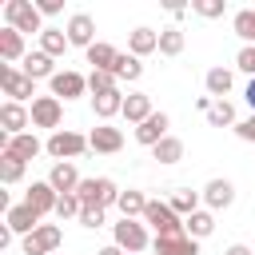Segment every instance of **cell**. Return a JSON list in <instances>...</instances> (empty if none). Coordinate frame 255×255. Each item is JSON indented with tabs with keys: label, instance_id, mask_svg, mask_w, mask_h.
Segmentation results:
<instances>
[{
	"label": "cell",
	"instance_id": "cell-9",
	"mask_svg": "<svg viewBox=\"0 0 255 255\" xmlns=\"http://www.w3.org/2000/svg\"><path fill=\"white\" fill-rule=\"evenodd\" d=\"M48 84H52V96L56 100H80L88 92V76H80V72H56Z\"/></svg>",
	"mask_w": 255,
	"mask_h": 255
},
{
	"label": "cell",
	"instance_id": "cell-31",
	"mask_svg": "<svg viewBox=\"0 0 255 255\" xmlns=\"http://www.w3.org/2000/svg\"><path fill=\"white\" fill-rule=\"evenodd\" d=\"M151 159H159V163H179V159H183V139H175V135L159 139V143L151 147Z\"/></svg>",
	"mask_w": 255,
	"mask_h": 255
},
{
	"label": "cell",
	"instance_id": "cell-27",
	"mask_svg": "<svg viewBox=\"0 0 255 255\" xmlns=\"http://www.w3.org/2000/svg\"><path fill=\"white\" fill-rule=\"evenodd\" d=\"M116 80H124V84H135L139 76H143V64H139V56H131V52H120V60H116Z\"/></svg>",
	"mask_w": 255,
	"mask_h": 255
},
{
	"label": "cell",
	"instance_id": "cell-33",
	"mask_svg": "<svg viewBox=\"0 0 255 255\" xmlns=\"http://www.w3.org/2000/svg\"><path fill=\"white\" fill-rule=\"evenodd\" d=\"M24 167H28V163H24L20 155L0 151V179H4V183H20V179H24Z\"/></svg>",
	"mask_w": 255,
	"mask_h": 255
},
{
	"label": "cell",
	"instance_id": "cell-3",
	"mask_svg": "<svg viewBox=\"0 0 255 255\" xmlns=\"http://www.w3.org/2000/svg\"><path fill=\"white\" fill-rule=\"evenodd\" d=\"M76 195H80L84 207H112V203H120V187H116L108 175H92V179H84Z\"/></svg>",
	"mask_w": 255,
	"mask_h": 255
},
{
	"label": "cell",
	"instance_id": "cell-4",
	"mask_svg": "<svg viewBox=\"0 0 255 255\" xmlns=\"http://www.w3.org/2000/svg\"><path fill=\"white\" fill-rule=\"evenodd\" d=\"M60 243H64V231H60L56 223H40L32 235H24L20 251H24V255H56Z\"/></svg>",
	"mask_w": 255,
	"mask_h": 255
},
{
	"label": "cell",
	"instance_id": "cell-21",
	"mask_svg": "<svg viewBox=\"0 0 255 255\" xmlns=\"http://www.w3.org/2000/svg\"><path fill=\"white\" fill-rule=\"evenodd\" d=\"M120 116H124L128 124H135V128H139V124L151 116V100H147V92H131V96L124 100V112H120Z\"/></svg>",
	"mask_w": 255,
	"mask_h": 255
},
{
	"label": "cell",
	"instance_id": "cell-40",
	"mask_svg": "<svg viewBox=\"0 0 255 255\" xmlns=\"http://www.w3.org/2000/svg\"><path fill=\"white\" fill-rule=\"evenodd\" d=\"M235 68H239V72H247V76L255 80V44H243V52L235 56Z\"/></svg>",
	"mask_w": 255,
	"mask_h": 255
},
{
	"label": "cell",
	"instance_id": "cell-38",
	"mask_svg": "<svg viewBox=\"0 0 255 255\" xmlns=\"http://www.w3.org/2000/svg\"><path fill=\"white\" fill-rule=\"evenodd\" d=\"M80 211H84V203H80L76 191H72V195H60V203H56V219H80Z\"/></svg>",
	"mask_w": 255,
	"mask_h": 255
},
{
	"label": "cell",
	"instance_id": "cell-44",
	"mask_svg": "<svg viewBox=\"0 0 255 255\" xmlns=\"http://www.w3.org/2000/svg\"><path fill=\"white\" fill-rule=\"evenodd\" d=\"M223 255H255V251H251V247H247V243H231V247H227V251H223Z\"/></svg>",
	"mask_w": 255,
	"mask_h": 255
},
{
	"label": "cell",
	"instance_id": "cell-39",
	"mask_svg": "<svg viewBox=\"0 0 255 255\" xmlns=\"http://www.w3.org/2000/svg\"><path fill=\"white\" fill-rule=\"evenodd\" d=\"M223 8H227V0H191V12H195V16H203V20L223 16Z\"/></svg>",
	"mask_w": 255,
	"mask_h": 255
},
{
	"label": "cell",
	"instance_id": "cell-42",
	"mask_svg": "<svg viewBox=\"0 0 255 255\" xmlns=\"http://www.w3.org/2000/svg\"><path fill=\"white\" fill-rule=\"evenodd\" d=\"M235 135H239V139H247V143H255V112H251L247 120H239V124H235Z\"/></svg>",
	"mask_w": 255,
	"mask_h": 255
},
{
	"label": "cell",
	"instance_id": "cell-41",
	"mask_svg": "<svg viewBox=\"0 0 255 255\" xmlns=\"http://www.w3.org/2000/svg\"><path fill=\"white\" fill-rule=\"evenodd\" d=\"M80 223L84 227H104V207H84L80 211Z\"/></svg>",
	"mask_w": 255,
	"mask_h": 255
},
{
	"label": "cell",
	"instance_id": "cell-29",
	"mask_svg": "<svg viewBox=\"0 0 255 255\" xmlns=\"http://www.w3.org/2000/svg\"><path fill=\"white\" fill-rule=\"evenodd\" d=\"M183 231H187L191 239H207V235L215 231V215H211V211H195V215L183 219Z\"/></svg>",
	"mask_w": 255,
	"mask_h": 255
},
{
	"label": "cell",
	"instance_id": "cell-13",
	"mask_svg": "<svg viewBox=\"0 0 255 255\" xmlns=\"http://www.w3.org/2000/svg\"><path fill=\"white\" fill-rule=\"evenodd\" d=\"M151 251L155 255H199V239H191V235H155Z\"/></svg>",
	"mask_w": 255,
	"mask_h": 255
},
{
	"label": "cell",
	"instance_id": "cell-1",
	"mask_svg": "<svg viewBox=\"0 0 255 255\" xmlns=\"http://www.w3.org/2000/svg\"><path fill=\"white\" fill-rule=\"evenodd\" d=\"M92 143H88V135H80V131H68V128H60V131H52L48 135V143H44V151L56 159V163H72L76 155H84Z\"/></svg>",
	"mask_w": 255,
	"mask_h": 255
},
{
	"label": "cell",
	"instance_id": "cell-48",
	"mask_svg": "<svg viewBox=\"0 0 255 255\" xmlns=\"http://www.w3.org/2000/svg\"><path fill=\"white\" fill-rule=\"evenodd\" d=\"M56 255H60V251H56Z\"/></svg>",
	"mask_w": 255,
	"mask_h": 255
},
{
	"label": "cell",
	"instance_id": "cell-35",
	"mask_svg": "<svg viewBox=\"0 0 255 255\" xmlns=\"http://www.w3.org/2000/svg\"><path fill=\"white\" fill-rule=\"evenodd\" d=\"M116 88H120L116 72H88V92L92 96H104V92H116Z\"/></svg>",
	"mask_w": 255,
	"mask_h": 255
},
{
	"label": "cell",
	"instance_id": "cell-11",
	"mask_svg": "<svg viewBox=\"0 0 255 255\" xmlns=\"http://www.w3.org/2000/svg\"><path fill=\"white\" fill-rule=\"evenodd\" d=\"M64 32H68V44H72V48H84V52H88V48L96 44V40H92V36H96V20H92L88 12H76Z\"/></svg>",
	"mask_w": 255,
	"mask_h": 255
},
{
	"label": "cell",
	"instance_id": "cell-2",
	"mask_svg": "<svg viewBox=\"0 0 255 255\" xmlns=\"http://www.w3.org/2000/svg\"><path fill=\"white\" fill-rule=\"evenodd\" d=\"M4 20H8V28H16L20 36H24V32H44V16H40V8H36L32 0H8V4H4Z\"/></svg>",
	"mask_w": 255,
	"mask_h": 255
},
{
	"label": "cell",
	"instance_id": "cell-32",
	"mask_svg": "<svg viewBox=\"0 0 255 255\" xmlns=\"http://www.w3.org/2000/svg\"><path fill=\"white\" fill-rule=\"evenodd\" d=\"M171 211H175L179 219L195 215V211H199V191H191V187H179V191L171 195Z\"/></svg>",
	"mask_w": 255,
	"mask_h": 255
},
{
	"label": "cell",
	"instance_id": "cell-46",
	"mask_svg": "<svg viewBox=\"0 0 255 255\" xmlns=\"http://www.w3.org/2000/svg\"><path fill=\"white\" fill-rule=\"evenodd\" d=\"M96 255H128V251H120V247H116V243H112V247H100V251H96Z\"/></svg>",
	"mask_w": 255,
	"mask_h": 255
},
{
	"label": "cell",
	"instance_id": "cell-23",
	"mask_svg": "<svg viewBox=\"0 0 255 255\" xmlns=\"http://www.w3.org/2000/svg\"><path fill=\"white\" fill-rule=\"evenodd\" d=\"M20 72H24L28 80H52V76H56V68H52V56H44V52H28Z\"/></svg>",
	"mask_w": 255,
	"mask_h": 255
},
{
	"label": "cell",
	"instance_id": "cell-5",
	"mask_svg": "<svg viewBox=\"0 0 255 255\" xmlns=\"http://www.w3.org/2000/svg\"><path fill=\"white\" fill-rule=\"evenodd\" d=\"M143 223H151V227H155V235H187V231H183V219L171 211V203H159V199H151V203H147Z\"/></svg>",
	"mask_w": 255,
	"mask_h": 255
},
{
	"label": "cell",
	"instance_id": "cell-22",
	"mask_svg": "<svg viewBox=\"0 0 255 255\" xmlns=\"http://www.w3.org/2000/svg\"><path fill=\"white\" fill-rule=\"evenodd\" d=\"M116 60H120V52H116L112 44H104V40H96V44L88 48V64H92V72H112Z\"/></svg>",
	"mask_w": 255,
	"mask_h": 255
},
{
	"label": "cell",
	"instance_id": "cell-10",
	"mask_svg": "<svg viewBox=\"0 0 255 255\" xmlns=\"http://www.w3.org/2000/svg\"><path fill=\"white\" fill-rule=\"evenodd\" d=\"M167 128H171V120H167V112H151L139 128H135V143H143V147H155L159 139H167Z\"/></svg>",
	"mask_w": 255,
	"mask_h": 255
},
{
	"label": "cell",
	"instance_id": "cell-16",
	"mask_svg": "<svg viewBox=\"0 0 255 255\" xmlns=\"http://www.w3.org/2000/svg\"><path fill=\"white\" fill-rule=\"evenodd\" d=\"M24 203H28V207H36L40 215H48V211L56 215V203H60V191H56V187H52V183L44 179V183H32V187H28V195H24Z\"/></svg>",
	"mask_w": 255,
	"mask_h": 255
},
{
	"label": "cell",
	"instance_id": "cell-8",
	"mask_svg": "<svg viewBox=\"0 0 255 255\" xmlns=\"http://www.w3.org/2000/svg\"><path fill=\"white\" fill-rule=\"evenodd\" d=\"M60 116H64V108H60L56 96H36V100H32V128H52V131H60Z\"/></svg>",
	"mask_w": 255,
	"mask_h": 255
},
{
	"label": "cell",
	"instance_id": "cell-36",
	"mask_svg": "<svg viewBox=\"0 0 255 255\" xmlns=\"http://www.w3.org/2000/svg\"><path fill=\"white\" fill-rule=\"evenodd\" d=\"M231 28H235V36H243L247 44H255V8H243V12H235Z\"/></svg>",
	"mask_w": 255,
	"mask_h": 255
},
{
	"label": "cell",
	"instance_id": "cell-19",
	"mask_svg": "<svg viewBox=\"0 0 255 255\" xmlns=\"http://www.w3.org/2000/svg\"><path fill=\"white\" fill-rule=\"evenodd\" d=\"M128 52H131V56H151V52H159V32H151V28H131Z\"/></svg>",
	"mask_w": 255,
	"mask_h": 255
},
{
	"label": "cell",
	"instance_id": "cell-45",
	"mask_svg": "<svg viewBox=\"0 0 255 255\" xmlns=\"http://www.w3.org/2000/svg\"><path fill=\"white\" fill-rule=\"evenodd\" d=\"M211 104H215L211 96H199V100H195V108H199V112H211Z\"/></svg>",
	"mask_w": 255,
	"mask_h": 255
},
{
	"label": "cell",
	"instance_id": "cell-17",
	"mask_svg": "<svg viewBox=\"0 0 255 255\" xmlns=\"http://www.w3.org/2000/svg\"><path fill=\"white\" fill-rule=\"evenodd\" d=\"M40 219H44V215H40L36 207H28V203H16V207H8V219H4V223H8L16 235H32V231L40 227Z\"/></svg>",
	"mask_w": 255,
	"mask_h": 255
},
{
	"label": "cell",
	"instance_id": "cell-26",
	"mask_svg": "<svg viewBox=\"0 0 255 255\" xmlns=\"http://www.w3.org/2000/svg\"><path fill=\"white\" fill-rule=\"evenodd\" d=\"M147 203H151V199H147L143 191H131V187H128V191H120V203H116V207H120L124 219H135V215L147 211Z\"/></svg>",
	"mask_w": 255,
	"mask_h": 255
},
{
	"label": "cell",
	"instance_id": "cell-25",
	"mask_svg": "<svg viewBox=\"0 0 255 255\" xmlns=\"http://www.w3.org/2000/svg\"><path fill=\"white\" fill-rule=\"evenodd\" d=\"M124 100H128V96H124L120 88H116V92H104V96H92V112H96L100 120H112L116 112H124Z\"/></svg>",
	"mask_w": 255,
	"mask_h": 255
},
{
	"label": "cell",
	"instance_id": "cell-15",
	"mask_svg": "<svg viewBox=\"0 0 255 255\" xmlns=\"http://www.w3.org/2000/svg\"><path fill=\"white\" fill-rule=\"evenodd\" d=\"M203 203H207V211L231 207V203H235V183H231V179H211V183L203 187Z\"/></svg>",
	"mask_w": 255,
	"mask_h": 255
},
{
	"label": "cell",
	"instance_id": "cell-37",
	"mask_svg": "<svg viewBox=\"0 0 255 255\" xmlns=\"http://www.w3.org/2000/svg\"><path fill=\"white\" fill-rule=\"evenodd\" d=\"M183 52V32L179 28H163L159 32V56H179Z\"/></svg>",
	"mask_w": 255,
	"mask_h": 255
},
{
	"label": "cell",
	"instance_id": "cell-20",
	"mask_svg": "<svg viewBox=\"0 0 255 255\" xmlns=\"http://www.w3.org/2000/svg\"><path fill=\"white\" fill-rule=\"evenodd\" d=\"M24 56H28V52H24V36L4 24V28H0V60L12 64V60H24Z\"/></svg>",
	"mask_w": 255,
	"mask_h": 255
},
{
	"label": "cell",
	"instance_id": "cell-24",
	"mask_svg": "<svg viewBox=\"0 0 255 255\" xmlns=\"http://www.w3.org/2000/svg\"><path fill=\"white\" fill-rule=\"evenodd\" d=\"M68 48H72V44H68V32H64V28H44V32H40V52H44V56L56 60V56H64Z\"/></svg>",
	"mask_w": 255,
	"mask_h": 255
},
{
	"label": "cell",
	"instance_id": "cell-30",
	"mask_svg": "<svg viewBox=\"0 0 255 255\" xmlns=\"http://www.w3.org/2000/svg\"><path fill=\"white\" fill-rule=\"evenodd\" d=\"M40 147H44V143H40L32 131H24V135H12V143H8V151H12V155H20L24 163H28V159H36V155H40Z\"/></svg>",
	"mask_w": 255,
	"mask_h": 255
},
{
	"label": "cell",
	"instance_id": "cell-18",
	"mask_svg": "<svg viewBox=\"0 0 255 255\" xmlns=\"http://www.w3.org/2000/svg\"><path fill=\"white\" fill-rule=\"evenodd\" d=\"M48 183L60 191V195H72V191H80V171H76V163H52V171H48Z\"/></svg>",
	"mask_w": 255,
	"mask_h": 255
},
{
	"label": "cell",
	"instance_id": "cell-47",
	"mask_svg": "<svg viewBox=\"0 0 255 255\" xmlns=\"http://www.w3.org/2000/svg\"><path fill=\"white\" fill-rule=\"evenodd\" d=\"M243 96H247V104H251V112H255V80L247 84V92H243Z\"/></svg>",
	"mask_w": 255,
	"mask_h": 255
},
{
	"label": "cell",
	"instance_id": "cell-34",
	"mask_svg": "<svg viewBox=\"0 0 255 255\" xmlns=\"http://www.w3.org/2000/svg\"><path fill=\"white\" fill-rule=\"evenodd\" d=\"M207 124H211V128H231V124H235V108H231V100H215L211 112H207Z\"/></svg>",
	"mask_w": 255,
	"mask_h": 255
},
{
	"label": "cell",
	"instance_id": "cell-6",
	"mask_svg": "<svg viewBox=\"0 0 255 255\" xmlns=\"http://www.w3.org/2000/svg\"><path fill=\"white\" fill-rule=\"evenodd\" d=\"M112 235H116V247L128 251V255H143V251H147V231H143V223H135V219H120V223L112 227Z\"/></svg>",
	"mask_w": 255,
	"mask_h": 255
},
{
	"label": "cell",
	"instance_id": "cell-12",
	"mask_svg": "<svg viewBox=\"0 0 255 255\" xmlns=\"http://www.w3.org/2000/svg\"><path fill=\"white\" fill-rule=\"evenodd\" d=\"M28 124H32V112L24 104H12V100L0 104V128H4V135H24Z\"/></svg>",
	"mask_w": 255,
	"mask_h": 255
},
{
	"label": "cell",
	"instance_id": "cell-28",
	"mask_svg": "<svg viewBox=\"0 0 255 255\" xmlns=\"http://www.w3.org/2000/svg\"><path fill=\"white\" fill-rule=\"evenodd\" d=\"M203 84H207V96H215V100H223V96L231 92V84H235V76H231L227 68H211V72L203 76Z\"/></svg>",
	"mask_w": 255,
	"mask_h": 255
},
{
	"label": "cell",
	"instance_id": "cell-7",
	"mask_svg": "<svg viewBox=\"0 0 255 255\" xmlns=\"http://www.w3.org/2000/svg\"><path fill=\"white\" fill-rule=\"evenodd\" d=\"M32 84L36 80H28L20 68H12V64H0V88H4V96L12 100V104H24V100H32L36 92H32Z\"/></svg>",
	"mask_w": 255,
	"mask_h": 255
},
{
	"label": "cell",
	"instance_id": "cell-14",
	"mask_svg": "<svg viewBox=\"0 0 255 255\" xmlns=\"http://www.w3.org/2000/svg\"><path fill=\"white\" fill-rule=\"evenodd\" d=\"M88 143H92V151H100V155H116V151L124 147V131H120V128H108V124H100V128H92Z\"/></svg>",
	"mask_w": 255,
	"mask_h": 255
},
{
	"label": "cell",
	"instance_id": "cell-43",
	"mask_svg": "<svg viewBox=\"0 0 255 255\" xmlns=\"http://www.w3.org/2000/svg\"><path fill=\"white\" fill-rule=\"evenodd\" d=\"M36 8H40V16H56L64 8V0H36Z\"/></svg>",
	"mask_w": 255,
	"mask_h": 255
}]
</instances>
